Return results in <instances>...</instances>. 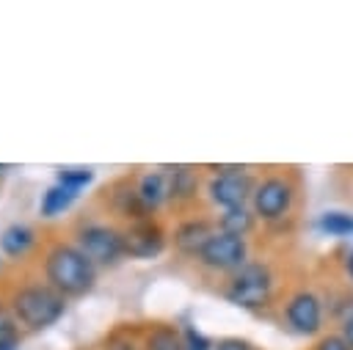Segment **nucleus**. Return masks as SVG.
I'll use <instances>...</instances> for the list:
<instances>
[{"label": "nucleus", "mask_w": 353, "mask_h": 350, "mask_svg": "<svg viewBox=\"0 0 353 350\" xmlns=\"http://www.w3.org/2000/svg\"><path fill=\"white\" fill-rule=\"evenodd\" d=\"M97 265L74 245L66 240H52L44 248L41 256V276L44 281L61 292L66 300L69 298H83L97 287Z\"/></svg>", "instance_id": "f257e3e1"}, {"label": "nucleus", "mask_w": 353, "mask_h": 350, "mask_svg": "<svg viewBox=\"0 0 353 350\" xmlns=\"http://www.w3.org/2000/svg\"><path fill=\"white\" fill-rule=\"evenodd\" d=\"M3 300L8 303L25 333H41L66 314V298L41 278L11 284Z\"/></svg>", "instance_id": "f03ea898"}, {"label": "nucleus", "mask_w": 353, "mask_h": 350, "mask_svg": "<svg viewBox=\"0 0 353 350\" xmlns=\"http://www.w3.org/2000/svg\"><path fill=\"white\" fill-rule=\"evenodd\" d=\"M210 171V179L204 185L207 201L212 207L223 209H237V207H251V196L256 187L254 174L245 165L237 163H210L204 165Z\"/></svg>", "instance_id": "7ed1b4c3"}, {"label": "nucleus", "mask_w": 353, "mask_h": 350, "mask_svg": "<svg viewBox=\"0 0 353 350\" xmlns=\"http://www.w3.org/2000/svg\"><path fill=\"white\" fill-rule=\"evenodd\" d=\"M295 198H298V182L292 179V174L273 171V174H265L262 179H256V187L251 196V209H254L256 220H262L268 226H279L292 215Z\"/></svg>", "instance_id": "20e7f679"}, {"label": "nucleus", "mask_w": 353, "mask_h": 350, "mask_svg": "<svg viewBox=\"0 0 353 350\" xmlns=\"http://www.w3.org/2000/svg\"><path fill=\"white\" fill-rule=\"evenodd\" d=\"M273 287H276V278H273L270 265L262 262V259H248L240 270H234V273L226 278V284H223V298H226L232 306L259 311V309H265V306L270 303Z\"/></svg>", "instance_id": "39448f33"}, {"label": "nucleus", "mask_w": 353, "mask_h": 350, "mask_svg": "<svg viewBox=\"0 0 353 350\" xmlns=\"http://www.w3.org/2000/svg\"><path fill=\"white\" fill-rule=\"evenodd\" d=\"M72 243L97 265V267H113L124 259V243H121V226H113L108 220L83 218L74 231Z\"/></svg>", "instance_id": "423d86ee"}, {"label": "nucleus", "mask_w": 353, "mask_h": 350, "mask_svg": "<svg viewBox=\"0 0 353 350\" xmlns=\"http://www.w3.org/2000/svg\"><path fill=\"white\" fill-rule=\"evenodd\" d=\"M245 262H248V240L226 234V231H215L196 256L199 267L210 273H226V276L240 270Z\"/></svg>", "instance_id": "0eeeda50"}, {"label": "nucleus", "mask_w": 353, "mask_h": 350, "mask_svg": "<svg viewBox=\"0 0 353 350\" xmlns=\"http://www.w3.org/2000/svg\"><path fill=\"white\" fill-rule=\"evenodd\" d=\"M284 322L301 336H317L325 322V306L317 292L301 287L284 300Z\"/></svg>", "instance_id": "6e6552de"}, {"label": "nucleus", "mask_w": 353, "mask_h": 350, "mask_svg": "<svg viewBox=\"0 0 353 350\" xmlns=\"http://www.w3.org/2000/svg\"><path fill=\"white\" fill-rule=\"evenodd\" d=\"M121 243H124V256L130 259H154L165 251L168 234L157 218L135 220L121 226Z\"/></svg>", "instance_id": "1a4fd4ad"}, {"label": "nucleus", "mask_w": 353, "mask_h": 350, "mask_svg": "<svg viewBox=\"0 0 353 350\" xmlns=\"http://www.w3.org/2000/svg\"><path fill=\"white\" fill-rule=\"evenodd\" d=\"M102 201H105V207H108L116 218H121L124 223H135V220L152 218V215L146 212L141 196H138L135 174H127V176L110 182V185L102 190Z\"/></svg>", "instance_id": "9d476101"}, {"label": "nucleus", "mask_w": 353, "mask_h": 350, "mask_svg": "<svg viewBox=\"0 0 353 350\" xmlns=\"http://www.w3.org/2000/svg\"><path fill=\"white\" fill-rule=\"evenodd\" d=\"M215 231H218V223H215V220L201 218V215H193V218H185V220H179V223H176V229H174L171 240H174L176 254L196 259V256H199V251L207 245V240H210Z\"/></svg>", "instance_id": "9b49d317"}, {"label": "nucleus", "mask_w": 353, "mask_h": 350, "mask_svg": "<svg viewBox=\"0 0 353 350\" xmlns=\"http://www.w3.org/2000/svg\"><path fill=\"white\" fill-rule=\"evenodd\" d=\"M168 174V207L188 209L199 198V168L196 165H163Z\"/></svg>", "instance_id": "f8f14e48"}, {"label": "nucleus", "mask_w": 353, "mask_h": 350, "mask_svg": "<svg viewBox=\"0 0 353 350\" xmlns=\"http://www.w3.org/2000/svg\"><path fill=\"white\" fill-rule=\"evenodd\" d=\"M135 185H138V196H141L146 212L154 218V212L168 204V174H165V168L135 174Z\"/></svg>", "instance_id": "ddd939ff"}, {"label": "nucleus", "mask_w": 353, "mask_h": 350, "mask_svg": "<svg viewBox=\"0 0 353 350\" xmlns=\"http://www.w3.org/2000/svg\"><path fill=\"white\" fill-rule=\"evenodd\" d=\"M36 243H39V234L28 223H11L0 231V254L14 259V262L25 259L36 248Z\"/></svg>", "instance_id": "4468645a"}, {"label": "nucleus", "mask_w": 353, "mask_h": 350, "mask_svg": "<svg viewBox=\"0 0 353 350\" xmlns=\"http://www.w3.org/2000/svg\"><path fill=\"white\" fill-rule=\"evenodd\" d=\"M141 347L143 350H185L182 331L171 322H149L141 328Z\"/></svg>", "instance_id": "2eb2a0df"}, {"label": "nucleus", "mask_w": 353, "mask_h": 350, "mask_svg": "<svg viewBox=\"0 0 353 350\" xmlns=\"http://www.w3.org/2000/svg\"><path fill=\"white\" fill-rule=\"evenodd\" d=\"M77 190L66 187V185H50L44 193H41V201H39V215L41 218H55V215H63L74 201H77Z\"/></svg>", "instance_id": "dca6fc26"}, {"label": "nucleus", "mask_w": 353, "mask_h": 350, "mask_svg": "<svg viewBox=\"0 0 353 350\" xmlns=\"http://www.w3.org/2000/svg\"><path fill=\"white\" fill-rule=\"evenodd\" d=\"M218 231H226V234H234V237H248L256 226V215L251 207H237V209H223L218 218Z\"/></svg>", "instance_id": "f3484780"}, {"label": "nucleus", "mask_w": 353, "mask_h": 350, "mask_svg": "<svg viewBox=\"0 0 353 350\" xmlns=\"http://www.w3.org/2000/svg\"><path fill=\"white\" fill-rule=\"evenodd\" d=\"M317 229L328 237H353V212L345 209H325L317 218Z\"/></svg>", "instance_id": "a211bd4d"}, {"label": "nucleus", "mask_w": 353, "mask_h": 350, "mask_svg": "<svg viewBox=\"0 0 353 350\" xmlns=\"http://www.w3.org/2000/svg\"><path fill=\"white\" fill-rule=\"evenodd\" d=\"M99 350H143L141 347V328H127V325L113 328L105 336Z\"/></svg>", "instance_id": "6ab92c4d"}, {"label": "nucleus", "mask_w": 353, "mask_h": 350, "mask_svg": "<svg viewBox=\"0 0 353 350\" xmlns=\"http://www.w3.org/2000/svg\"><path fill=\"white\" fill-rule=\"evenodd\" d=\"M55 182L80 193L83 187H88L94 182V168H88V165H61L55 171Z\"/></svg>", "instance_id": "aec40b11"}, {"label": "nucleus", "mask_w": 353, "mask_h": 350, "mask_svg": "<svg viewBox=\"0 0 353 350\" xmlns=\"http://www.w3.org/2000/svg\"><path fill=\"white\" fill-rule=\"evenodd\" d=\"M22 328L14 317V311L8 309L6 300H0V344H11V347H19V339H22Z\"/></svg>", "instance_id": "412c9836"}, {"label": "nucleus", "mask_w": 353, "mask_h": 350, "mask_svg": "<svg viewBox=\"0 0 353 350\" xmlns=\"http://www.w3.org/2000/svg\"><path fill=\"white\" fill-rule=\"evenodd\" d=\"M182 347L185 350H215V342L201 333L196 325H182Z\"/></svg>", "instance_id": "4be33fe9"}, {"label": "nucleus", "mask_w": 353, "mask_h": 350, "mask_svg": "<svg viewBox=\"0 0 353 350\" xmlns=\"http://www.w3.org/2000/svg\"><path fill=\"white\" fill-rule=\"evenodd\" d=\"M314 350H350V344L342 339V333H323L317 339Z\"/></svg>", "instance_id": "5701e85b"}, {"label": "nucleus", "mask_w": 353, "mask_h": 350, "mask_svg": "<svg viewBox=\"0 0 353 350\" xmlns=\"http://www.w3.org/2000/svg\"><path fill=\"white\" fill-rule=\"evenodd\" d=\"M215 350H254V347L240 336H223L215 342Z\"/></svg>", "instance_id": "b1692460"}, {"label": "nucleus", "mask_w": 353, "mask_h": 350, "mask_svg": "<svg viewBox=\"0 0 353 350\" xmlns=\"http://www.w3.org/2000/svg\"><path fill=\"white\" fill-rule=\"evenodd\" d=\"M339 333H342V339L350 344V350H353V311H347L345 317H342V325H339Z\"/></svg>", "instance_id": "393cba45"}, {"label": "nucleus", "mask_w": 353, "mask_h": 350, "mask_svg": "<svg viewBox=\"0 0 353 350\" xmlns=\"http://www.w3.org/2000/svg\"><path fill=\"white\" fill-rule=\"evenodd\" d=\"M345 270H347V276H350V281H353V248L347 251V259H345Z\"/></svg>", "instance_id": "a878e982"}, {"label": "nucleus", "mask_w": 353, "mask_h": 350, "mask_svg": "<svg viewBox=\"0 0 353 350\" xmlns=\"http://www.w3.org/2000/svg\"><path fill=\"white\" fill-rule=\"evenodd\" d=\"M0 350H17V347H11V344H0Z\"/></svg>", "instance_id": "bb28decb"}, {"label": "nucleus", "mask_w": 353, "mask_h": 350, "mask_svg": "<svg viewBox=\"0 0 353 350\" xmlns=\"http://www.w3.org/2000/svg\"><path fill=\"white\" fill-rule=\"evenodd\" d=\"M0 174H3V165H0Z\"/></svg>", "instance_id": "cd10ccee"}]
</instances>
